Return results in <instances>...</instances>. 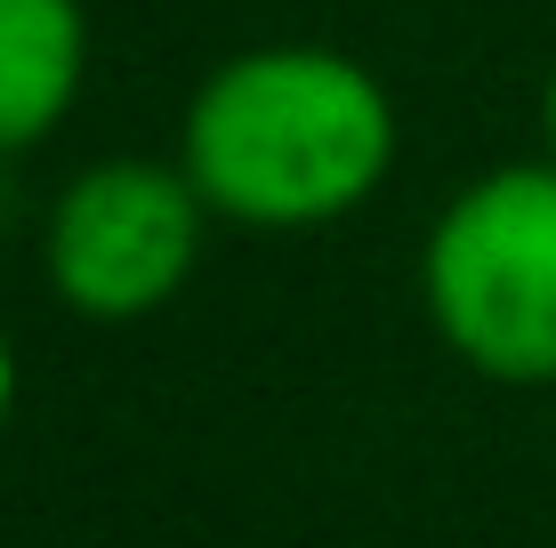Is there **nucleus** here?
Segmentation results:
<instances>
[{
    "label": "nucleus",
    "mask_w": 556,
    "mask_h": 548,
    "mask_svg": "<svg viewBox=\"0 0 556 548\" xmlns=\"http://www.w3.org/2000/svg\"><path fill=\"white\" fill-rule=\"evenodd\" d=\"M178 169L210 218L299 234L379 194L395 169V98L331 41H266L202 73L178 129Z\"/></svg>",
    "instance_id": "nucleus-1"
},
{
    "label": "nucleus",
    "mask_w": 556,
    "mask_h": 548,
    "mask_svg": "<svg viewBox=\"0 0 556 548\" xmlns=\"http://www.w3.org/2000/svg\"><path fill=\"white\" fill-rule=\"evenodd\" d=\"M444 347L501 387L556 380V162H501L435 211L419 251Z\"/></svg>",
    "instance_id": "nucleus-2"
},
{
    "label": "nucleus",
    "mask_w": 556,
    "mask_h": 548,
    "mask_svg": "<svg viewBox=\"0 0 556 548\" xmlns=\"http://www.w3.org/2000/svg\"><path fill=\"white\" fill-rule=\"evenodd\" d=\"M202 226L210 202L178 162H146V154L89 162L56 186L41 226L49 291L81 323H146L186 291L202 258Z\"/></svg>",
    "instance_id": "nucleus-3"
},
{
    "label": "nucleus",
    "mask_w": 556,
    "mask_h": 548,
    "mask_svg": "<svg viewBox=\"0 0 556 548\" xmlns=\"http://www.w3.org/2000/svg\"><path fill=\"white\" fill-rule=\"evenodd\" d=\"M89 81L81 0H0V154L56 138Z\"/></svg>",
    "instance_id": "nucleus-4"
},
{
    "label": "nucleus",
    "mask_w": 556,
    "mask_h": 548,
    "mask_svg": "<svg viewBox=\"0 0 556 548\" xmlns=\"http://www.w3.org/2000/svg\"><path fill=\"white\" fill-rule=\"evenodd\" d=\"M9 411H16V347L0 331V428H9Z\"/></svg>",
    "instance_id": "nucleus-5"
},
{
    "label": "nucleus",
    "mask_w": 556,
    "mask_h": 548,
    "mask_svg": "<svg viewBox=\"0 0 556 548\" xmlns=\"http://www.w3.org/2000/svg\"><path fill=\"white\" fill-rule=\"evenodd\" d=\"M541 138H548V162H556V65H548V81H541Z\"/></svg>",
    "instance_id": "nucleus-6"
}]
</instances>
